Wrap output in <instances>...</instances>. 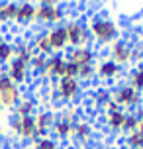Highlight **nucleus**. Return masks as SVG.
Here are the masks:
<instances>
[{"mask_svg":"<svg viewBox=\"0 0 143 149\" xmlns=\"http://www.w3.org/2000/svg\"><path fill=\"white\" fill-rule=\"evenodd\" d=\"M57 92H59L61 100H73V98L78 94V82H76V79H71V77H63V79H59V82H57Z\"/></svg>","mask_w":143,"mask_h":149,"instance_id":"nucleus-1","label":"nucleus"},{"mask_svg":"<svg viewBox=\"0 0 143 149\" xmlns=\"http://www.w3.org/2000/svg\"><path fill=\"white\" fill-rule=\"evenodd\" d=\"M35 14H37V8L30 4V2H26V4H20L18 8V16H16V24L18 26H22L24 30L30 26V22L35 20Z\"/></svg>","mask_w":143,"mask_h":149,"instance_id":"nucleus-2","label":"nucleus"},{"mask_svg":"<svg viewBox=\"0 0 143 149\" xmlns=\"http://www.w3.org/2000/svg\"><path fill=\"white\" fill-rule=\"evenodd\" d=\"M49 43H51L53 49H63L65 45L69 43V36H67V26H57V28H53L49 33Z\"/></svg>","mask_w":143,"mask_h":149,"instance_id":"nucleus-3","label":"nucleus"},{"mask_svg":"<svg viewBox=\"0 0 143 149\" xmlns=\"http://www.w3.org/2000/svg\"><path fill=\"white\" fill-rule=\"evenodd\" d=\"M16 114L20 116V118H28V116H35V112H37V100L35 96H28V98H22L18 106L14 108Z\"/></svg>","mask_w":143,"mask_h":149,"instance_id":"nucleus-4","label":"nucleus"},{"mask_svg":"<svg viewBox=\"0 0 143 149\" xmlns=\"http://www.w3.org/2000/svg\"><path fill=\"white\" fill-rule=\"evenodd\" d=\"M22 98L24 96H22V88H20V86H14L12 90H8V92H2V94H0L2 106H6V108H10V110H14Z\"/></svg>","mask_w":143,"mask_h":149,"instance_id":"nucleus-5","label":"nucleus"},{"mask_svg":"<svg viewBox=\"0 0 143 149\" xmlns=\"http://www.w3.org/2000/svg\"><path fill=\"white\" fill-rule=\"evenodd\" d=\"M18 8H20V4H16V2H4V8H2V20H4V24L16 22Z\"/></svg>","mask_w":143,"mask_h":149,"instance_id":"nucleus-6","label":"nucleus"},{"mask_svg":"<svg viewBox=\"0 0 143 149\" xmlns=\"http://www.w3.org/2000/svg\"><path fill=\"white\" fill-rule=\"evenodd\" d=\"M12 59H14V47L10 41H4L0 45V65H8Z\"/></svg>","mask_w":143,"mask_h":149,"instance_id":"nucleus-7","label":"nucleus"},{"mask_svg":"<svg viewBox=\"0 0 143 149\" xmlns=\"http://www.w3.org/2000/svg\"><path fill=\"white\" fill-rule=\"evenodd\" d=\"M8 126H10V132H12L14 137H20V135H22V118H20L18 114H10Z\"/></svg>","mask_w":143,"mask_h":149,"instance_id":"nucleus-8","label":"nucleus"},{"mask_svg":"<svg viewBox=\"0 0 143 149\" xmlns=\"http://www.w3.org/2000/svg\"><path fill=\"white\" fill-rule=\"evenodd\" d=\"M16 84H14V81L8 77V73H0V94L2 92H8V90H12Z\"/></svg>","mask_w":143,"mask_h":149,"instance_id":"nucleus-9","label":"nucleus"},{"mask_svg":"<svg viewBox=\"0 0 143 149\" xmlns=\"http://www.w3.org/2000/svg\"><path fill=\"white\" fill-rule=\"evenodd\" d=\"M4 137V130H2V126H0V139Z\"/></svg>","mask_w":143,"mask_h":149,"instance_id":"nucleus-10","label":"nucleus"},{"mask_svg":"<svg viewBox=\"0 0 143 149\" xmlns=\"http://www.w3.org/2000/svg\"><path fill=\"white\" fill-rule=\"evenodd\" d=\"M4 41H6V39H4V36H2V33H0V45L4 43Z\"/></svg>","mask_w":143,"mask_h":149,"instance_id":"nucleus-11","label":"nucleus"},{"mask_svg":"<svg viewBox=\"0 0 143 149\" xmlns=\"http://www.w3.org/2000/svg\"><path fill=\"white\" fill-rule=\"evenodd\" d=\"M2 108H4V106H2V100H0V112H2Z\"/></svg>","mask_w":143,"mask_h":149,"instance_id":"nucleus-12","label":"nucleus"},{"mask_svg":"<svg viewBox=\"0 0 143 149\" xmlns=\"http://www.w3.org/2000/svg\"><path fill=\"white\" fill-rule=\"evenodd\" d=\"M0 120H2V112H0Z\"/></svg>","mask_w":143,"mask_h":149,"instance_id":"nucleus-13","label":"nucleus"}]
</instances>
